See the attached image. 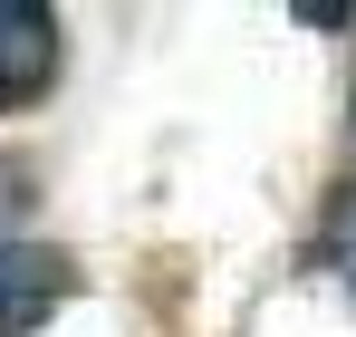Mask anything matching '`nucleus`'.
I'll list each match as a JSON object with an SVG mask.
<instances>
[{
  "label": "nucleus",
  "mask_w": 356,
  "mask_h": 337,
  "mask_svg": "<svg viewBox=\"0 0 356 337\" xmlns=\"http://www.w3.org/2000/svg\"><path fill=\"white\" fill-rule=\"evenodd\" d=\"M327 260H337V280L356 299V183H337V203H327Z\"/></svg>",
  "instance_id": "obj_3"
},
{
  "label": "nucleus",
  "mask_w": 356,
  "mask_h": 337,
  "mask_svg": "<svg viewBox=\"0 0 356 337\" xmlns=\"http://www.w3.org/2000/svg\"><path fill=\"white\" fill-rule=\"evenodd\" d=\"M49 68H58V19L39 0H0V116L29 107L49 87Z\"/></svg>",
  "instance_id": "obj_1"
},
{
  "label": "nucleus",
  "mask_w": 356,
  "mask_h": 337,
  "mask_svg": "<svg viewBox=\"0 0 356 337\" xmlns=\"http://www.w3.org/2000/svg\"><path fill=\"white\" fill-rule=\"evenodd\" d=\"M347 116H356V97H347Z\"/></svg>",
  "instance_id": "obj_4"
},
{
  "label": "nucleus",
  "mask_w": 356,
  "mask_h": 337,
  "mask_svg": "<svg viewBox=\"0 0 356 337\" xmlns=\"http://www.w3.org/2000/svg\"><path fill=\"white\" fill-rule=\"evenodd\" d=\"M67 280H77V270H67L58 251H29V241L0 231V337H29L67 299Z\"/></svg>",
  "instance_id": "obj_2"
}]
</instances>
